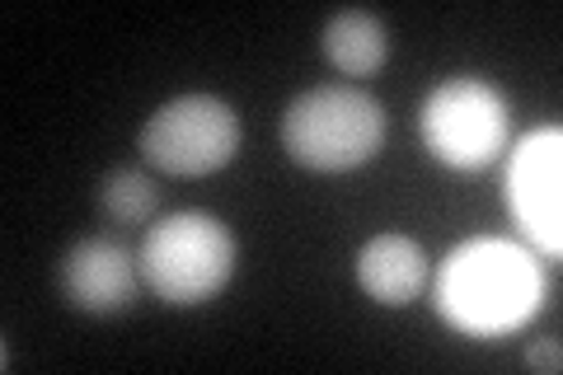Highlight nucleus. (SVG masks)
Instances as JSON below:
<instances>
[{
    "label": "nucleus",
    "mask_w": 563,
    "mask_h": 375,
    "mask_svg": "<svg viewBox=\"0 0 563 375\" xmlns=\"http://www.w3.org/2000/svg\"><path fill=\"white\" fill-rule=\"evenodd\" d=\"M432 306L470 338H503L544 306L540 263L507 240H470L442 263Z\"/></svg>",
    "instance_id": "obj_1"
},
{
    "label": "nucleus",
    "mask_w": 563,
    "mask_h": 375,
    "mask_svg": "<svg viewBox=\"0 0 563 375\" xmlns=\"http://www.w3.org/2000/svg\"><path fill=\"white\" fill-rule=\"evenodd\" d=\"M385 109L357 85H314L282 113V151L314 174H347L385 146Z\"/></svg>",
    "instance_id": "obj_2"
},
{
    "label": "nucleus",
    "mask_w": 563,
    "mask_h": 375,
    "mask_svg": "<svg viewBox=\"0 0 563 375\" xmlns=\"http://www.w3.org/2000/svg\"><path fill=\"white\" fill-rule=\"evenodd\" d=\"M235 263H240L235 235L207 211H179V217L151 225L136 249L141 287H151L155 300L179 310L217 300L231 287Z\"/></svg>",
    "instance_id": "obj_3"
},
{
    "label": "nucleus",
    "mask_w": 563,
    "mask_h": 375,
    "mask_svg": "<svg viewBox=\"0 0 563 375\" xmlns=\"http://www.w3.org/2000/svg\"><path fill=\"white\" fill-rule=\"evenodd\" d=\"M418 128L428 151L451 169H484L507 151L512 103L484 76H451L422 99Z\"/></svg>",
    "instance_id": "obj_4"
},
{
    "label": "nucleus",
    "mask_w": 563,
    "mask_h": 375,
    "mask_svg": "<svg viewBox=\"0 0 563 375\" xmlns=\"http://www.w3.org/2000/svg\"><path fill=\"white\" fill-rule=\"evenodd\" d=\"M240 113L217 95H184L161 103L136 136V151L151 169L174 178H202L225 169L240 155Z\"/></svg>",
    "instance_id": "obj_5"
},
{
    "label": "nucleus",
    "mask_w": 563,
    "mask_h": 375,
    "mask_svg": "<svg viewBox=\"0 0 563 375\" xmlns=\"http://www.w3.org/2000/svg\"><path fill=\"white\" fill-rule=\"evenodd\" d=\"M507 207L540 254H563V136L540 128L507 159Z\"/></svg>",
    "instance_id": "obj_6"
},
{
    "label": "nucleus",
    "mask_w": 563,
    "mask_h": 375,
    "mask_svg": "<svg viewBox=\"0 0 563 375\" xmlns=\"http://www.w3.org/2000/svg\"><path fill=\"white\" fill-rule=\"evenodd\" d=\"M141 287V267L128 244L113 235H85L57 263V291L70 310L80 315H122L132 310Z\"/></svg>",
    "instance_id": "obj_7"
},
{
    "label": "nucleus",
    "mask_w": 563,
    "mask_h": 375,
    "mask_svg": "<svg viewBox=\"0 0 563 375\" xmlns=\"http://www.w3.org/2000/svg\"><path fill=\"white\" fill-rule=\"evenodd\" d=\"M432 267L428 254L409 235H376L362 244L357 254V287L376 300V306H409L428 291Z\"/></svg>",
    "instance_id": "obj_8"
},
{
    "label": "nucleus",
    "mask_w": 563,
    "mask_h": 375,
    "mask_svg": "<svg viewBox=\"0 0 563 375\" xmlns=\"http://www.w3.org/2000/svg\"><path fill=\"white\" fill-rule=\"evenodd\" d=\"M320 47L333 70L343 76H376L390 62V29L372 10H339L320 33Z\"/></svg>",
    "instance_id": "obj_9"
},
{
    "label": "nucleus",
    "mask_w": 563,
    "mask_h": 375,
    "mask_svg": "<svg viewBox=\"0 0 563 375\" xmlns=\"http://www.w3.org/2000/svg\"><path fill=\"white\" fill-rule=\"evenodd\" d=\"M99 211L109 217L113 225H146L155 217V202H161V192L141 169L122 165V169H109L99 178Z\"/></svg>",
    "instance_id": "obj_10"
},
{
    "label": "nucleus",
    "mask_w": 563,
    "mask_h": 375,
    "mask_svg": "<svg viewBox=\"0 0 563 375\" xmlns=\"http://www.w3.org/2000/svg\"><path fill=\"white\" fill-rule=\"evenodd\" d=\"M526 362H531L536 371H544V375H559V366H563L559 343H554V338H544V343H536L531 352H526Z\"/></svg>",
    "instance_id": "obj_11"
}]
</instances>
